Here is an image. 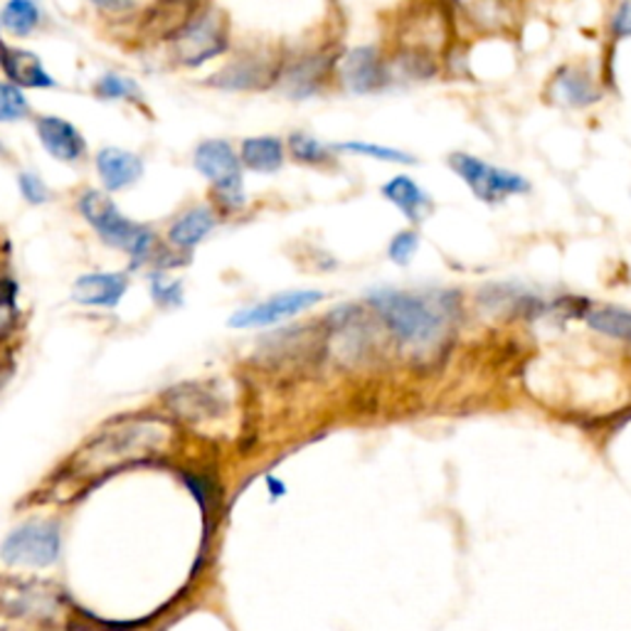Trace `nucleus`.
<instances>
[{
	"instance_id": "nucleus-1",
	"label": "nucleus",
	"mask_w": 631,
	"mask_h": 631,
	"mask_svg": "<svg viewBox=\"0 0 631 631\" xmlns=\"http://www.w3.org/2000/svg\"><path fill=\"white\" fill-rule=\"evenodd\" d=\"M371 306L375 308L390 333L398 338L402 345L429 348L435 345L447 331L449 318L457 311L454 291H427V294H414V291H392L380 289L373 291Z\"/></svg>"
},
{
	"instance_id": "nucleus-2",
	"label": "nucleus",
	"mask_w": 631,
	"mask_h": 631,
	"mask_svg": "<svg viewBox=\"0 0 631 631\" xmlns=\"http://www.w3.org/2000/svg\"><path fill=\"white\" fill-rule=\"evenodd\" d=\"M168 447V429L156 422H129V425L109 427L97 441L77 457V469L82 474L124 464L131 459H144Z\"/></svg>"
},
{
	"instance_id": "nucleus-3",
	"label": "nucleus",
	"mask_w": 631,
	"mask_h": 631,
	"mask_svg": "<svg viewBox=\"0 0 631 631\" xmlns=\"http://www.w3.org/2000/svg\"><path fill=\"white\" fill-rule=\"evenodd\" d=\"M341 52V45L321 43L311 47V50L287 54L275 89L291 101L324 97L326 92L336 89V68Z\"/></svg>"
},
{
	"instance_id": "nucleus-4",
	"label": "nucleus",
	"mask_w": 631,
	"mask_h": 631,
	"mask_svg": "<svg viewBox=\"0 0 631 631\" xmlns=\"http://www.w3.org/2000/svg\"><path fill=\"white\" fill-rule=\"evenodd\" d=\"M80 213L104 242L129 252L134 259H146L154 250V232L146 225L131 222L126 215H121L109 195L87 191L80 197Z\"/></svg>"
},
{
	"instance_id": "nucleus-5",
	"label": "nucleus",
	"mask_w": 631,
	"mask_h": 631,
	"mask_svg": "<svg viewBox=\"0 0 631 631\" xmlns=\"http://www.w3.org/2000/svg\"><path fill=\"white\" fill-rule=\"evenodd\" d=\"M447 166L461 183L469 185L476 201L486 205H501L508 197L531 193V181L525 175L511 171V168L488 163L486 158L466 154V150L449 154Z\"/></svg>"
},
{
	"instance_id": "nucleus-6",
	"label": "nucleus",
	"mask_w": 631,
	"mask_h": 631,
	"mask_svg": "<svg viewBox=\"0 0 631 631\" xmlns=\"http://www.w3.org/2000/svg\"><path fill=\"white\" fill-rule=\"evenodd\" d=\"M173 60L183 68H201L230 50V23L222 11L205 5L171 37Z\"/></svg>"
},
{
	"instance_id": "nucleus-7",
	"label": "nucleus",
	"mask_w": 631,
	"mask_h": 631,
	"mask_svg": "<svg viewBox=\"0 0 631 631\" xmlns=\"http://www.w3.org/2000/svg\"><path fill=\"white\" fill-rule=\"evenodd\" d=\"M195 168L213 183L215 201L228 213H238L247 203L242 181L240 154L230 141L210 138L195 148Z\"/></svg>"
},
{
	"instance_id": "nucleus-8",
	"label": "nucleus",
	"mask_w": 631,
	"mask_h": 631,
	"mask_svg": "<svg viewBox=\"0 0 631 631\" xmlns=\"http://www.w3.org/2000/svg\"><path fill=\"white\" fill-rule=\"evenodd\" d=\"M336 89L348 97H375L392 89L385 47L375 43L343 47L336 68Z\"/></svg>"
},
{
	"instance_id": "nucleus-9",
	"label": "nucleus",
	"mask_w": 631,
	"mask_h": 631,
	"mask_svg": "<svg viewBox=\"0 0 631 631\" xmlns=\"http://www.w3.org/2000/svg\"><path fill=\"white\" fill-rule=\"evenodd\" d=\"M459 40H492L515 27V0H445Z\"/></svg>"
},
{
	"instance_id": "nucleus-10",
	"label": "nucleus",
	"mask_w": 631,
	"mask_h": 631,
	"mask_svg": "<svg viewBox=\"0 0 631 631\" xmlns=\"http://www.w3.org/2000/svg\"><path fill=\"white\" fill-rule=\"evenodd\" d=\"M607 87L587 62H565L543 87V99L555 109L587 111L605 101Z\"/></svg>"
},
{
	"instance_id": "nucleus-11",
	"label": "nucleus",
	"mask_w": 631,
	"mask_h": 631,
	"mask_svg": "<svg viewBox=\"0 0 631 631\" xmlns=\"http://www.w3.org/2000/svg\"><path fill=\"white\" fill-rule=\"evenodd\" d=\"M284 52L247 50L213 74L207 84L222 92H267L277 87Z\"/></svg>"
},
{
	"instance_id": "nucleus-12",
	"label": "nucleus",
	"mask_w": 631,
	"mask_h": 631,
	"mask_svg": "<svg viewBox=\"0 0 631 631\" xmlns=\"http://www.w3.org/2000/svg\"><path fill=\"white\" fill-rule=\"evenodd\" d=\"M62 535L58 523H25L0 545V558L8 565L47 568L60 558Z\"/></svg>"
},
{
	"instance_id": "nucleus-13",
	"label": "nucleus",
	"mask_w": 631,
	"mask_h": 631,
	"mask_svg": "<svg viewBox=\"0 0 631 631\" xmlns=\"http://www.w3.org/2000/svg\"><path fill=\"white\" fill-rule=\"evenodd\" d=\"M326 299L324 291L316 289H296L284 291L267 301H262L257 306L242 308L230 318L232 328H262V326H275L279 321H287L291 316L304 314V311L314 308Z\"/></svg>"
},
{
	"instance_id": "nucleus-14",
	"label": "nucleus",
	"mask_w": 631,
	"mask_h": 631,
	"mask_svg": "<svg viewBox=\"0 0 631 631\" xmlns=\"http://www.w3.org/2000/svg\"><path fill=\"white\" fill-rule=\"evenodd\" d=\"M380 195L390 205L398 207L410 225H422L435 210L432 195L410 173H398L390 181H385L380 185Z\"/></svg>"
},
{
	"instance_id": "nucleus-15",
	"label": "nucleus",
	"mask_w": 631,
	"mask_h": 631,
	"mask_svg": "<svg viewBox=\"0 0 631 631\" xmlns=\"http://www.w3.org/2000/svg\"><path fill=\"white\" fill-rule=\"evenodd\" d=\"M35 129L47 154H50L52 158H58V161L74 163V161H82V156L87 154L84 136L70 124V121H64L60 117H40L37 119Z\"/></svg>"
},
{
	"instance_id": "nucleus-16",
	"label": "nucleus",
	"mask_w": 631,
	"mask_h": 631,
	"mask_svg": "<svg viewBox=\"0 0 631 631\" xmlns=\"http://www.w3.org/2000/svg\"><path fill=\"white\" fill-rule=\"evenodd\" d=\"M0 68H3L5 77L13 80L17 87H54V80L45 72L40 58L31 50H23V47L0 43Z\"/></svg>"
},
{
	"instance_id": "nucleus-17",
	"label": "nucleus",
	"mask_w": 631,
	"mask_h": 631,
	"mask_svg": "<svg viewBox=\"0 0 631 631\" xmlns=\"http://www.w3.org/2000/svg\"><path fill=\"white\" fill-rule=\"evenodd\" d=\"M240 163L252 173L271 175L279 173L287 163V144L279 136H250L240 144Z\"/></svg>"
},
{
	"instance_id": "nucleus-18",
	"label": "nucleus",
	"mask_w": 631,
	"mask_h": 631,
	"mask_svg": "<svg viewBox=\"0 0 631 631\" xmlns=\"http://www.w3.org/2000/svg\"><path fill=\"white\" fill-rule=\"evenodd\" d=\"M129 279L124 275H84L72 287V296L82 306L114 308L126 294Z\"/></svg>"
},
{
	"instance_id": "nucleus-19",
	"label": "nucleus",
	"mask_w": 631,
	"mask_h": 631,
	"mask_svg": "<svg viewBox=\"0 0 631 631\" xmlns=\"http://www.w3.org/2000/svg\"><path fill=\"white\" fill-rule=\"evenodd\" d=\"M97 171L109 191H124L144 175V161L124 148H104L97 156Z\"/></svg>"
},
{
	"instance_id": "nucleus-20",
	"label": "nucleus",
	"mask_w": 631,
	"mask_h": 631,
	"mask_svg": "<svg viewBox=\"0 0 631 631\" xmlns=\"http://www.w3.org/2000/svg\"><path fill=\"white\" fill-rule=\"evenodd\" d=\"M284 144L287 156L299 166L331 171V168H338V163H341V156H338L333 144H326V141L308 134V131H291Z\"/></svg>"
},
{
	"instance_id": "nucleus-21",
	"label": "nucleus",
	"mask_w": 631,
	"mask_h": 631,
	"mask_svg": "<svg viewBox=\"0 0 631 631\" xmlns=\"http://www.w3.org/2000/svg\"><path fill=\"white\" fill-rule=\"evenodd\" d=\"M215 225H218V218H215L213 207L197 205L173 222L168 240L178 250H193L195 244H201L215 230Z\"/></svg>"
},
{
	"instance_id": "nucleus-22",
	"label": "nucleus",
	"mask_w": 631,
	"mask_h": 631,
	"mask_svg": "<svg viewBox=\"0 0 631 631\" xmlns=\"http://www.w3.org/2000/svg\"><path fill=\"white\" fill-rule=\"evenodd\" d=\"M338 150V156H355V158H367V161L375 163H388V166H417V156L408 154V150L395 148V146H383L373 144V141L353 138V141H341V144H333Z\"/></svg>"
},
{
	"instance_id": "nucleus-23",
	"label": "nucleus",
	"mask_w": 631,
	"mask_h": 631,
	"mask_svg": "<svg viewBox=\"0 0 631 631\" xmlns=\"http://www.w3.org/2000/svg\"><path fill=\"white\" fill-rule=\"evenodd\" d=\"M587 324L595 331L631 343V311L617 306H599L587 314Z\"/></svg>"
},
{
	"instance_id": "nucleus-24",
	"label": "nucleus",
	"mask_w": 631,
	"mask_h": 631,
	"mask_svg": "<svg viewBox=\"0 0 631 631\" xmlns=\"http://www.w3.org/2000/svg\"><path fill=\"white\" fill-rule=\"evenodd\" d=\"M0 23H3V27L11 35L25 37L35 31L37 23H40V11H37L33 0H11V3L3 8Z\"/></svg>"
},
{
	"instance_id": "nucleus-25",
	"label": "nucleus",
	"mask_w": 631,
	"mask_h": 631,
	"mask_svg": "<svg viewBox=\"0 0 631 631\" xmlns=\"http://www.w3.org/2000/svg\"><path fill=\"white\" fill-rule=\"evenodd\" d=\"M31 114V104L15 84H0V124H11Z\"/></svg>"
},
{
	"instance_id": "nucleus-26",
	"label": "nucleus",
	"mask_w": 631,
	"mask_h": 631,
	"mask_svg": "<svg viewBox=\"0 0 631 631\" xmlns=\"http://www.w3.org/2000/svg\"><path fill=\"white\" fill-rule=\"evenodd\" d=\"M607 40L611 47L631 40V0H617L607 17Z\"/></svg>"
},
{
	"instance_id": "nucleus-27",
	"label": "nucleus",
	"mask_w": 631,
	"mask_h": 631,
	"mask_svg": "<svg viewBox=\"0 0 631 631\" xmlns=\"http://www.w3.org/2000/svg\"><path fill=\"white\" fill-rule=\"evenodd\" d=\"M420 250V232L414 228L400 230L388 244V257L398 267H408Z\"/></svg>"
},
{
	"instance_id": "nucleus-28",
	"label": "nucleus",
	"mask_w": 631,
	"mask_h": 631,
	"mask_svg": "<svg viewBox=\"0 0 631 631\" xmlns=\"http://www.w3.org/2000/svg\"><path fill=\"white\" fill-rule=\"evenodd\" d=\"M94 92L99 94L104 99H138L141 89L138 84L131 82L129 77H119V74H107L97 82Z\"/></svg>"
},
{
	"instance_id": "nucleus-29",
	"label": "nucleus",
	"mask_w": 631,
	"mask_h": 631,
	"mask_svg": "<svg viewBox=\"0 0 631 631\" xmlns=\"http://www.w3.org/2000/svg\"><path fill=\"white\" fill-rule=\"evenodd\" d=\"M150 291H154V299L158 301V304H163V306L183 304V289L178 281H168L156 275L154 279H150Z\"/></svg>"
},
{
	"instance_id": "nucleus-30",
	"label": "nucleus",
	"mask_w": 631,
	"mask_h": 631,
	"mask_svg": "<svg viewBox=\"0 0 631 631\" xmlns=\"http://www.w3.org/2000/svg\"><path fill=\"white\" fill-rule=\"evenodd\" d=\"M17 185H21V193L27 203L33 205H40L50 201V191H47V185L37 178L35 173H21L17 175Z\"/></svg>"
},
{
	"instance_id": "nucleus-31",
	"label": "nucleus",
	"mask_w": 631,
	"mask_h": 631,
	"mask_svg": "<svg viewBox=\"0 0 631 631\" xmlns=\"http://www.w3.org/2000/svg\"><path fill=\"white\" fill-rule=\"evenodd\" d=\"M92 3L107 13H126L134 5V0H92Z\"/></svg>"
},
{
	"instance_id": "nucleus-32",
	"label": "nucleus",
	"mask_w": 631,
	"mask_h": 631,
	"mask_svg": "<svg viewBox=\"0 0 631 631\" xmlns=\"http://www.w3.org/2000/svg\"><path fill=\"white\" fill-rule=\"evenodd\" d=\"M13 316H15V311H13V299L0 294V333H3L5 328L11 326Z\"/></svg>"
}]
</instances>
